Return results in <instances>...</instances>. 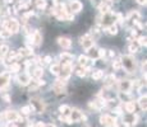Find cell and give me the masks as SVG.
Returning <instances> with one entry per match:
<instances>
[{"label": "cell", "mask_w": 147, "mask_h": 127, "mask_svg": "<svg viewBox=\"0 0 147 127\" xmlns=\"http://www.w3.org/2000/svg\"><path fill=\"white\" fill-rule=\"evenodd\" d=\"M58 43H59V46H60L61 49H64V50L70 49V46H72V41H70L68 37H59L58 38Z\"/></svg>", "instance_id": "cell-11"}, {"label": "cell", "mask_w": 147, "mask_h": 127, "mask_svg": "<svg viewBox=\"0 0 147 127\" xmlns=\"http://www.w3.org/2000/svg\"><path fill=\"white\" fill-rule=\"evenodd\" d=\"M70 72H72V65H60V75H63V79L68 80Z\"/></svg>", "instance_id": "cell-12"}, {"label": "cell", "mask_w": 147, "mask_h": 127, "mask_svg": "<svg viewBox=\"0 0 147 127\" xmlns=\"http://www.w3.org/2000/svg\"><path fill=\"white\" fill-rule=\"evenodd\" d=\"M9 79H10V76H9L8 72L0 74V89L5 88V86L8 85V83H9Z\"/></svg>", "instance_id": "cell-14"}, {"label": "cell", "mask_w": 147, "mask_h": 127, "mask_svg": "<svg viewBox=\"0 0 147 127\" xmlns=\"http://www.w3.org/2000/svg\"><path fill=\"white\" fill-rule=\"evenodd\" d=\"M5 3H7V4H10V3H13V0H5Z\"/></svg>", "instance_id": "cell-46"}, {"label": "cell", "mask_w": 147, "mask_h": 127, "mask_svg": "<svg viewBox=\"0 0 147 127\" xmlns=\"http://www.w3.org/2000/svg\"><path fill=\"white\" fill-rule=\"evenodd\" d=\"M100 122L104 127H118V122L114 117L109 114H104L100 117Z\"/></svg>", "instance_id": "cell-4"}, {"label": "cell", "mask_w": 147, "mask_h": 127, "mask_svg": "<svg viewBox=\"0 0 147 127\" xmlns=\"http://www.w3.org/2000/svg\"><path fill=\"white\" fill-rule=\"evenodd\" d=\"M50 72H51L53 75L59 76L60 75V65L59 64H53L51 66H50Z\"/></svg>", "instance_id": "cell-22"}, {"label": "cell", "mask_w": 147, "mask_h": 127, "mask_svg": "<svg viewBox=\"0 0 147 127\" xmlns=\"http://www.w3.org/2000/svg\"><path fill=\"white\" fill-rule=\"evenodd\" d=\"M36 127H45V123L44 122H37L36 123Z\"/></svg>", "instance_id": "cell-43"}, {"label": "cell", "mask_w": 147, "mask_h": 127, "mask_svg": "<svg viewBox=\"0 0 147 127\" xmlns=\"http://www.w3.org/2000/svg\"><path fill=\"white\" fill-rule=\"evenodd\" d=\"M32 53H33V51L31 50V49H19L18 52H17V55H18L19 59H21V57H24V56L32 55Z\"/></svg>", "instance_id": "cell-19"}, {"label": "cell", "mask_w": 147, "mask_h": 127, "mask_svg": "<svg viewBox=\"0 0 147 127\" xmlns=\"http://www.w3.org/2000/svg\"><path fill=\"white\" fill-rule=\"evenodd\" d=\"M129 51H131V53H136L138 51V45L131 43V45H129Z\"/></svg>", "instance_id": "cell-34"}, {"label": "cell", "mask_w": 147, "mask_h": 127, "mask_svg": "<svg viewBox=\"0 0 147 127\" xmlns=\"http://www.w3.org/2000/svg\"><path fill=\"white\" fill-rule=\"evenodd\" d=\"M44 63L45 64H50V63H51V57H50V56H45V57H44Z\"/></svg>", "instance_id": "cell-41"}, {"label": "cell", "mask_w": 147, "mask_h": 127, "mask_svg": "<svg viewBox=\"0 0 147 127\" xmlns=\"http://www.w3.org/2000/svg\"><path fill=\"white\" fill-rule=\"evenodd\" d=\"M36 7L38 9H45L46 8V0H36Z\"/></svg>", "instance_id": "cell-32"}, {"label": "cell", "mask_w": 147, "mask_h": 127, "mask_svg": "<svg viewBox=\"0 0 147 127\" xmlns=\"http://www.w3.org/2000/svg\"><path fill=\"white\" fill-rule=\"evenodd\" d=\"M137 3L140 5H146V0H137Z\"/></svg>", "instance_id": "cell-42"}, {"label": "cell", "mask_w": 147, "mask_h": 127, "mask_svg": "<svg viewBox=\"0 0 147 127\" xmlns=\"http://www.w3.org/2000/svg\"><path fill=\"white\" fill-rule=\"evenodd\" d=\"M98 9H100V12H101V13H104V14H109V13H110V5L105 4V3L102 1L100 5H98Z\"/></svg>", "instance_id": "cell-26"}, {"label": "cell", "mask_w": 147, "mask_h": 127, "mask_svg": "<svg viewBox=\"0 0 147 127\" xmlns=\"http://www.w3.org/2000/svg\"><path fill=\"white\" fill-rule=\"evenodd\" d=\"M17 81H18L19 85L26 86V85H28V84H31L32 79H31V75L28 74V72H23V74H19L18 76H17Z\"/></svg>", "instance_id": "cell-6"}, {"label": "cell", "mask_w": 147, "mask_h": 127, "mask_svg": "<svg viewBox=\"0 0 147 127\" xmlns=\"http://www.w3.org/2000/svg\"><path fill=\"white\" fill-rule=\"evenodd\" d=\"M45 127H55V125H53V123H49V125H45Z\"/></svg>", "instance_id": "cell-44"}, {"label": "cell", "mask_w": 147, "mask_h": 127, "mask_svg": "<svg viewBox=\"0 0 147 127\" xmlns=\"http://www.w3.org/2000/svg\"><path fill=\"white\" fill-rule=\"evenodd\" d=\"M114 80H115V76L113 75V74L109 75V76L106 78V80H105V85H106V86H111L113 84H114Z\"/></svg>", "instance_id": "cell-30"}, {"label": "cell", "mask_w": 147, "mask_h": 127, "mask_svg": "<svg viewBox=\"0 0 147 127\" xmlns=\"http://www.w3.org/2000/svg\"><path fill=\"white\" fill-rule=\"evenodd\" d=\"M1 98H3V100H4V102H7V103H10V97L8 94H4Z\"/></svg>", "instance_id": "cell-40"}, {"label": "cell", "mask_w": 147, "mask_h": 127, "mask_svg": "<svg viewBox=\"0 0 147 127\" xmlns=\"http://www.w3.org/2000/svg\"><path fill=\"white\" fill-rule=\"evenodd\" d=\"M106 32L109 33V35H111V36H115V35H118V27H117V24H110V25H107L106 27Z\"/></svg>", "instance_id": "cell-21"}, {"label": "cell", "mask_w": 147, "mask_h": 127, "mask_svg": "<svg viewBox=\"0 0 147 127\" xmlns=\"http://www.w3.org/2000/svg\"><path fill=\"white\" fill-rule=\"evenodd\" d=\"M88 61H90V59L87 57V56H80V57H78V64L81 65V66H83V67H86L87 65H88Z\"/></svg>", "instance_id": "cell-27"}, {"label": "cell", "mask_w": 147, "mask_h": 127, "mask_svg": "<svg viewBox=\"0 0 147 127\" xmlns=\"http://www.w3.org/2000/svg\"><path fill=\"white\" fill-rule=\"evenodd\" d=\"M32 75L36 80H37V79H41L42 75H44V69H41V67H36V69L32 71Z\"/></svg>", "instance_id": "cell-24"}, {"label": "cell", "mask_w": 147, "mask_h": 127, "mask_svg": "<svg viewBox=\"0 0 147 127\" xmlns=\"http://www.w3.org/2000/svg\"><path fill=\"white\" fill-rule=\"evenodd\" d=\"M127 19L128 21H132V22H140V19H141V14L138 13V12H136V10H132V12H129L128 14V17H127Z\"/></svg>", "instance_id": "cell-16"}, {"label": "cell", "mask_w": 147, "mask_h": 127, "mask_svg": "<svg viewBox=\"0 0 147 127\" xmlns=\"http://www.w3.org/2000/svg\"><path fill=\"white\" fill-rule=\"evenodd\" d=\"M3 28H5V29H8L10 33H18L19 32V23L17 22V19H8V21H5L4 23H3Z\"/></svg>", "instance_id": "cell-3"}, {"label": "cell", "mask_w": 147, "mask_h": 127, "mask_svg": "<svg viewBox=\"0 0 147 127\" xmlns=\"http://www.w3.org/2000/svg\"><path fill=\"white\" fill-rule=\"evenodd\" d=\"M21 112L23 116H28V114H31V108L30 107H23V108L21 109Z\"/></svg>", "instance_id": "cell-36"}, {"label": "cell", "mask_w": 147, "mask_h": 127, "mask_svg": "<svg viewBox=\"0 0 147 127\" xmlns=\"http://www.w3.org/2000/svg\"><path fill=\"white\" fill-rule=\"evenodd\" d=\"M70 107H68V106H65V104H64V106H60L59 107V112H60L61 113V117H64V118H68L69 117V114H70Z\"/></svg>", "instance_id": "cell-17"}, {"label": "cell", "mask_w": 147, "mask_h": 127, "mask_svg": "<svg viewBox=\"0 0 147 127\" xmlns=\"http://www.w3.org/2000/svg\"><path fill=\"white\" fill-rule=\"evenodd\" d=\"M105 55H106V50H104V49H98V59L105 57Z\"/></svg>", "instance_id": "cell-39"}, {"label": "cell", "mask_w": 147, "mask_h": 127, "mask_svg": "<svg viewBox=\"0 0 147 127\" xmlns=\"http://www.w3.org/2000/svg\"><path fill=\"white\" fill-rule=\"evenodd\" d=\"M146 100H147L146 94H145V95H141L140 99H138V104H140V107H141V109H142V111H146V109H147Z\"/></svg>", "instance_id": "cell-23"}, {"label": "cell", "mask_w": 147, "mask_h": 127, "mask_svg": "<svg viewBox=\"0 0 147 127\" xmlns=\"http://www.w3.org/2000/svg\"><path fill=\"white\" fill-rule=\"evenodd\" d=\"M132 89V81L127 80V79H123V80L119 81V90L120 93H129Z\"/></svg>", "instance_id": "cell-8"}, {"label": "cell", "mask_w": 147, "mask_h": 127, "mask_svg": "<svg viewBox=\"0 0 147 127\" xmlns=\"http://www.w3.org/2000/svg\"><path fill=\"white\" fill-rule=\"evenodd\" d=\"M10 127H16V126H10Z\"/></svg>", "instance_id": "cell-48"}, {"label": "cell", "mask_w": 147, "mask_h": 127, "mask_svg": "<svg viewBox=\"0 0 147 127\" xmlns=\"http://www.w3.org/2000/svg\"><path fill=\"white\" fill-rule=\"evenodd\" d=\"M54 90H55V93L56 94H64L65 93V86H60V85H54Z\"/></svg>", "instance_id": "cell-29"}, {"label": "cell", "mask_w": 147, "mask_h": 127, "mask_svg": "<svg viewBox=\"0 0 147 127\" xmlns=\"http://www.w3.org/2000/svg\"><path fill=\"white\" fill-rule=\"evenodd\" d=\"M60 59L63 61V65H72V61H73V56L68 52H63L60 55Z\"/></svg>", "instance_id": "cell-15"}, {"label": "cell", "mask_w": 147, "mask_h": 127, "mask_svg": "<svg viewBox=\"0 0 147 127\" xmlns=\"http://www.w3.org/2000/svg\"><path fill=\"white\" fill-rule=\"evenodd\" d=\"M69 7H70V12L72 13H80L82 10V8H83V4H82L80 0H72Z\"/></svg>", "instance_id": "cell-10"}, {"label": "cell", "mask_w": 147, "mask_h": 127, "mask_svg": "<svg viewBox=\"0 0 147 127\" xmlns=\"http://www.w3.org/2000/svg\"><path fill=\"white\" fill-rule=\"evenodd\" d=\"M19 70H21V65L19 64H10V71L12 72H18Z\"/></svg>", "instance_id": "cell-33"}, {"label": "cell", "mask_w": 147, "mask_h": 127, "mask_svg": "<svg viewBox=\"0 0 147 127\" xmlns=\"http://www.w3.org/2000/svg\"><path fill=\"white\" fill-rule=\"evenodd\" d=\"M110 56H111V57H113V56H115V52H114V51H110Z\"/></svg>", "instance_id": "cell-45"}, {"label": "cell", "mask_w": 147, "mask_h": 127, "mask_svg": "<svg viewBox=\"0 0 147 127\" xmlns=\"http://www.w3.org/2000/svg\"><path fill=\"white\" fill-rule=\"evenodd\" d=\"M113 66H114V69H115V70L121 69V63H120V60H115L114 63H113Z\"/></svg>", "instance_id": "cell-37"}, {"label": "cell", "mask_w": 147, "mask_h": 127, "mask_svg": "<svg viewBox=\"0 0 147 127\" xmlns=\"http://www.w3.org/2000/svg\"><path fill=\"white\" fill-rule=\"evenodd\" d=\"M87 53H88V56L91 57V60H96V59H98V50L95 49V47H91L90 50H87Z\"/></svg>", "instance_id": "cell-20"}, {"label": "cell", "mask_w": 147, "mask_h": 127, "mask_svg": "<svg viewBox=\"0 0 147 127\" xmlns=\"http://www.w3.org/2000/svg\"><path fill=\"white\" fill-rule=\"evenodd\" d=\"M32 43L35 46H40L42 43V35L40 33V31H35L32 35Z\"/></svg>", "instance_id": "cell-13"}, {"label": "cell", "mask_w": 147, "mask_h": 127, "mask_svg": "<svg viewBox=\"0 0 147 127\" xmlns=\"http://www.w3.org/2000/svg\"><path fill=\"white\" fill-rule=\"evenodd\" d=\"M27 127H35V126H33L32 123H28V125H27Z\"/></svg>", "instance_id": "cell-47"}, {"label": "cell", "mask_w": 147, "mask_h": 127, "mask_svg": "<svg viewBox=\"0 0 147 127\" xmlns=\"http://www.w3.org/2000/svg\"><path fill=\"white\" fill-rule=\"evenodd\" d=\"M31 112H36V113H42L45 111V103L40 98H32L31 99Z\"/></svg>", "instance_id": "cell-2"}, {"label": "cell", "mask_w": 147, "mask_h": 127, "mask_svg": "<svg viewBox=\"0 0 147 127\" xmlns=\"http://www.w3.org/2000/svg\"><path fill=\"white\" fill-rule=\"evenodd\" d=\"M124 108H125V112H128L129 114L134 113V112H136V104H134V102H132V100L127 102L125 106H124Z\"/></svg>", "instance_id": "cell-18"}, {"label": "cell", "mask_w": 147, "mask_h": 127, "mask_svg": "<svg viewBox=\"0 0 147 127\" xmlns=\"http://www.w3.org/2000/svg\"><path fill=\"white\" fill-rule=\"evenodd\" d=\"M10 36H12V33H10L8 29H5V28H3V29L0 31V37L1 38H9Z\"/></svg>", "instance_id": "cell-31"}, {"label": "cell", "mask_w": 147, "mask_h": 127, "mask_svg": "<svg viewBox=\"0 0 147 127\" xmlns=\"http://www.w3.org/2000/svg\"><path fill=\"white\" fill-rule=\"evenodd\" d=\"M82 112L80 111L78 108H73L70 109V114H69V120L72 121V123L74 122H80V121L82 120Z\"/></svg>", "instance_id": "cell-7"}, {"label": "cell", "mask_w": 147, "mask_h": 127, "mask_svg": "<svg viewBox=\"0 0 147 127\" xmlns=\"http://www.w3.org/2000/svg\"><path fill=\"white\" fill-rule=\"evenodd\" d=\"M76 74L78 76H81V78H83V76H86L87 72L84 71V69H78V70H76Z\"/></svg>", "instance_id": "cell-38"}, {"label": "cell", "mask_w": 147, "mask_h": 127, "mask_svg": "<svg viewBox=\"0 0 147 127\" xmlns=\"http://www.w3.org/2000/svg\"><path fill=\"white\" fill-rule=\"evenodd\" d=\"M5 118H7L9 122H18V121H22V117L19 116L18 112H16V111H7L5 112Z\"/></svg>", "instance_id": "cell-9"}, {"label": "cell", "mask_w": 147, "mask_h": 127, "mask_svg": "<svg viewBox=\"0 0 147 127\" xmlns=\"http://www.w3.org/2000/svg\"><path fill=\"white\" fill-rule=\"evenodd\" d=\"M81 45H82V47L87 51L91 49V47L95 46V41H94V38L91 37V35H84L83 37H81Z\"/></svg>", "instance_id": "cell-5"}, {"label": "cell", "mask_w": 147, "mask_h": 127, "mask_svg": "<svg viewBox=\"0 0 147 127\" xmlns=\"http://www.w3.org/2000/svg\"><path fill=\"white\" fill-rule=\"evenodd\" d=\"M120 63H121V67H124L128 72H134L136 67H137V63H136L133 56H131V55L121 56Z\"/></svg>", "instance_id": "cell-1"}, {"label": "cell", "mask_w": 147, "mask_h": 127, "mask_svg": "<svg viewBox=\"0 0 147 127\" xmlns=\"http://www.w3.org/2000/svg\"><path fill=\"white\" fill-rule=\"evenodd\" d=\"M9 53V46L8 45H0V56L1 57H5Z\"/></svg>", "instance_id": "cell-25"}, {"label": "cell", "mask_w": 147, "mask_h": 127, "mask_svg": "<svg viewBox=\"0 0 147 127\" xmlns=\"http://www.w3.org/2000/svg\"><path fill=\"white\" fill-rule=\"evenodd\" d=\"M138 45H141V46H146V45H147L145 36H141V37H138Z\"/></svg>", "instance_id": "cell-35"}, {"label": "cell", "mask_w": 147, "mask_h": 127, "mask_svg": "<svg viewBox=\"0 0 147 127\" xmlns=\"http://www.w3.org/2000/svg\"><path fill=\"white\" fill-rule=\"evenodd\" d=\"M102 76H104L102 70H96V71H94V74H92V79H94V80H100Z\"/></svg>", "instance_id": "cell-28"}]
</instances>
